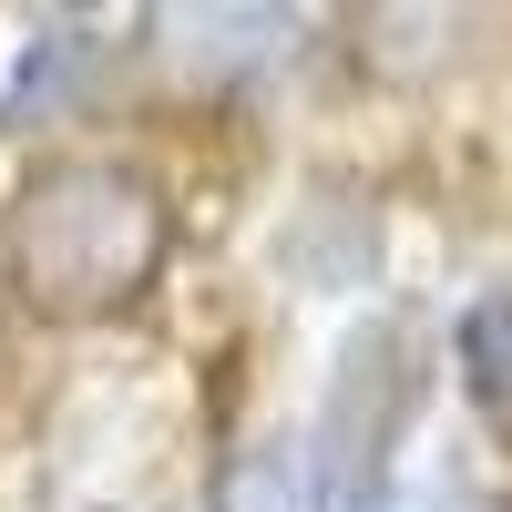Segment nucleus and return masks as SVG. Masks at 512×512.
Segmentation results:
<instances>
[{
  "label": "nucleus",
  "instance_id": "4",
  "mask_svg": "<svg viewBox=\"0 0 512 512\" xmlns=\"http://www.w3.org/2000/svg\"><path fill=\"white\" fill-rule=\"evenodd\" d=\"M461 379L492 400V410H512V287H482L472 308H461Z\"/></svg>",
  "mask_w": 512,
  "mask_h": 512
},
{
  "label": "nucleus",
  "instance_id": "2",
  "mask_svg": "<svg viewBox=\"0 0 512 512\" xmlns=\"http://www.w3.org/2000/svg\"><path fill=\"white\" fill-rule=\"evenodd\" d=\"M410 400H420L410 328L400 318H369L349 349H338V390H328V461L349 472L359 502H379V472H390V451H400Z\"/></svg>",
  "mask_w": 512,
  "mask_h": 512
},
{
  "label": "nucleus",
  "instance_id": "3",
  "mask_svg": "<svg viewBox=\"0 0 512 512\" xmlns=\"http://www.w3.org/2000/svg\"><path fill=\"white\" fill-rule=\"evenodd\" d=\"M216 512H328V461L297 441V431H267V441H246L226 461Z\"/></svg>",
  "mask_w": 512,
  "mask_h": 512
},
{
  "label": "nucleus",
  "instance_id": "1",
  "mask_svg": "<svg viewBox=\"0 0 512 512\" xmlns=\"http://www.w3.org/2000/svg\"><path fill=\"white\" fill-rule=\"evenodd\" d=\"M164 256V195L154 175L113 154H82V164H52L0 226V267H11L21 308L41 318H103L123 308Z\"/></svg>",
  "mask_w": 512,
  "mask_h": 512
}]
</instances>
